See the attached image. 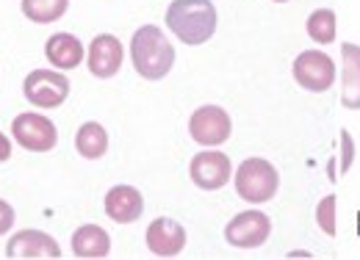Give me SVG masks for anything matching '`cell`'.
Wrapping results in <instances>:
<instances>
[{
	"mask_svg": "<svg viewBox=\"0 0 360 260\" xmlns=\"http://www.w3.org/2000/svg\"><path fill=\"white\" fill-rule=\"evenodd\" d=\"M131 58L144 81H161L175 64V47L155 25H141L131 39Z\"/></svg>",
	"mask_w": 360,
	"mask_h": 260,
	"instance_id": "1",
	"label": "cell"
},
{
	"mask_svg": "<svg viewBox=\"0 0 360 260\" xmlns=\"http://www.w3.org/2000/svg\"><path fill=\"white\" fill-rule=\"evenodd\" d=\"M167 25L183 44H205L217 31V8L211 0H172Z\"/></svg>",
	"mask_w": 360,
	"mask_h": 260,
	"instance_id": "2",
	"label": "cell"
},
{
	"mask_svg": "<svg viewBox=\"0 0 360 260\" xmlns=\"http://www.w3.org/2000/svg\"><path fill=\"white\" fill-rule=\"evenodd\" d=\"M280 188V177L277 169L264 158H247L238 169H236V191L241 200L258 205V202H269L274 200Z\"/></svg>",
	"mask_w": 360,
	"mask_h": 260,
	"instance_id": "3",
	"label": "cell"
},
{
	"mask_svg": "<svg viewBox=\"0 0 360 260\" xmlns=\"http://www.w3.org/2000/svg\"><path fill=\"white\" fill-rule=\"evenodd\" d=\"M22 91H25V100L37 108H58L70 97V81L67 75L53 70H34L25 78Z\"/></svg>",
	"mask_w": 360,
	"mask_h": 260,
	"instance_id": "4",
	"label": "cell"
},
{
	"mask_svg": "<svg viewBox=\"0 0 360 260\" xmlns=\"http://www.w3.org/2000/svg\"><path fill=\"white\" fill-rule=\"evenodd\" d=\"M294 81L308 91H327L335 81V64L321 50H305L294 58Z\"/></svg>",
	"mask_w": 360,
	"mask_h": 260,
	"instance_id": "5",
	"label": "cell"
},
{
	"mask_svg": "<svg viewBox=\"0 0 360 260\" xmlns=\"http://www.w3.org/2000/svg\"><path fill=\"white\" fill-rule=\"evenodd\" d=\"M11 133H14L17 144L25 147V150H31V152H47V150H53L56 141H58L56 125H53L47 117H42V114H31V111L14 117Z\"/></svg>",
	"mask_w": 360,
	"mask_h": 260,
	"instance_id": "6",
	"label": "cell"
},
{
	"mask_svg": "<svg viewBox=\"0 0 360 260\" xmlns=\"http://www.w3.org/2000/svg\"><path fill=\"white\" fill-rule=\"evenodd\" d=\"M188 133L197 144H205V147H217V144H225L230 138V117H227L225 108L219 105H202L191 114L188 119Z\"/></svg>",
	"mask_w": 360,
	"mask_h": 260,
	"instance_id": "7",
	"label": "cell"
},
{
	"mask_svg": "<svg viewBox=\"0 0 360 260\" xmlns=\"http://www.w3.org/2000/svg\"><path fill=\"white\" fill-rule=\"evenodd\" d=\"M271 233V221L261 211H244L233 219L225 227L227 244L238 247V249H255L261 244H266Z\"/></svg>",
	"mask_w": 360,
	"mask_h": 260,
	"instance_id": "8",
	"label": "cell"
},
{
	"mask_svg": "<svg viewBox=\"0 0 360 260\" xmlns=\"http://www.w3.org/2000/svg\"><path fill=\"white\" fill-rule=\"evenodd\" d=\"M230 172H233V167H230V158L225 152H208V150L197 152L191 158V167H188L194 186H200L205 191H217V188L227 186Z\"/></svg>",
	"mask_w": 360,
	"mask_h": 260,
	"instance_id": "9",
	"label": "cell"
},
{
	"mask_svg": "<svg viewBox=\"0 0 360 260\" xmlns=\"http://www.w3.org/2000/svg\"><path fill=\"white\" fill-rule=\"evenodd\" d=\"M6 258L28 260V258H61V249L53 235L42 230H20L6 244Z\"/></svg>",
	"mask_w": 360,
	"mask_h": 260,
	"instance_id": "10",
	"label": "cell"
},
{
	"mask_svg": "<svg viewBox=\"0 0 360 260\" xmlns=\"http://www.w3.org/2000/svg\"><path fill=\"white\" fill-rule=\"evenodd\" d=\"M147 247L158 258H175V255H180L183 247H186V230H183V224L167 216L155 219L147 227Z\"/></svg>",
	"mask_w": 360,
	"mask_h": 260,
	"instance_id": "11",
	"label": "cell"
},
{
	"mask_svg": "<svg viewBox=\"0 0 360 260\" xmlns=\"http://www.w3.org/2000/svg\"><path fill=\"white\" fill-rule=\"evenodd\" d=\"M122 67V42L111 34H100L91 39L89 70L94 78H114Z\"/></svg>",
	"mask_w": 360,
	"mask_h": 260,
	"instance_id": "12",
	"label": "cell"
},
{
	"mask_svg": "<svg viewBox=\"0 0 360 260\" xmlns=\"http://www.w3.org/2000/svg\"><path fill=\"white\" fill-rule=\"evenodd\" d=\"M141 211H144V200L134 186H114L105 194V214L117 224H131L141 216Z\"/></svg>",
	"mask_w": 360,
	"mask_h": 260,
	"instance_id": "13",
	"label": "cell"
},
{
	"mask_svg": "<svg viewBox=\"0 0 360 260\" xmlns=\"http://www.w3.org/2000/svg\"><path fill=\"white\" fill-rule=\"evenodd\" d=\"M45 56L58 70H75L84 61V44L72 34H53L45 44Z\"/></svg>",
	"mask_w": 360,
	"mask_h": 260,
	"instance_id": "14",
	"label": "cell"
},
{
	"mask_svg": "<svg viewBox=\"0 0 360 260\" xmlns=\"http://www.w3.org/2000/svg\"><path fill=\"white\" fill-rule=\"evenodd\" d=\"M344 75H341V103L347 108H360V47L341 44Z\"/></svg>",
	"mask_w": 360,
	"mask_h": 260,
	"instance_id": "15",
	"label": "cell"
},
{
	"mask_svg": "<svg viewBox=\"0 0 360 260\" xmlns=\"http://www.w3.org/2000/svg\"><path fill=\"white\" fill-rule=\"evenodd\" d=\"M111 252V238L103 227L84 224L72 233V255L75 258H105Z\"/></svg>",
	"mask_w": 360,
	"mask_h": 260,
	"instance_id": "16",
	"label": "cell"
},
{
	"mask_svg": "<svg viewBox=\"0 0 360 260\" xmlns=\"http://www.w3.org/2000/svg\"><path fill=\"white\" fill-rule=\"evenodd\" d=\"M75 147L89 161L103 158L105 150H108V133H105L103 125H97V122H86V125H81L78 133H75Z\"/></svg>",
	"mask_w": 360,
	"mask_h": 260,
	"instance_id": "17",
	"label": "cell"
},
{
	"mask_svg": "<svg viewBox=\"0 0 360 260\" xmlns=\"http://www.w3.org/2000/svg\"><path fill=\"white\" fill-rule=\"evenodd\" d=\"M70 0H22V14L37 22V25H47L64 17Z\"/></svg>",
	"mask_w": 360,
	"mask_h": 260,
	"instance_id": "18",
	"label": "cell"
},
{
	"mask_svg": "<svg viewBox=\"0 0 360 260\" xmlns=\"http://www.w3.org/2000/svg\"><path fill=\"white\" fill-rule=\"evenodd\" d=\"M308 34L316 44H330L335 39V11L333 8H316L308 17Z\"/></svg>",
	"mask_w": 360,
	"mask_h": 260,
	"instance_id": "19",
	"label": "cell"
},
{
	"mask_svg": "<svg viewBox=\"0 0 360 260\" xmlns=\"http://www.w3.org/2000/svg\"><path fill=\"white\" fill-rule=\"evenodd\" d=\"M316 221H319V227H321L327 235H335V197H333V194L319 202Z\"/></svg>",
	"mask_w": 360,
	"mask_h": 260,
	"instance_id": "20",
	"label": "cell"
},
{
	"mask_svg": "<svg viewBox=\"0 0 360 260\" xmlns=\"http://www.w3.org/2000/svg\"><path fill=\"white\" fill-rule=\"evenodd\" d=\"M11 224H14V208L6 200H0V235H6L11 230Z\"/></svg>",
	"mask_w": 360,
	"mask_h": 260,
	"instance_id": "21",
	"label": "cell"
},
{
	"mask_svg": "<svg viewBox=\"0 0 360 260\" xmlns=\"http://www.w3.org/2000/svg\"><path fill=\"white\" fill-rule=\"evenodd\" d=\"M11 158V141L6 133H0V161H8Z\"/></svg>",
	"mask_w": 360,
	"mask_h": 260,
	"instance_id": "22",
	"label": "cell"
},
{
	"mask_svg": "<svg viewBox=\"0 0 360 260\" xmlns=\"http://www.w3.org/2000/svg\"><path fill=\"white\" fill-rule=\"evenodd\" d=\"M358 235H360V214H358Z\"/></svg>",
	"mask_w": 360,
	"mask_h": 260,
	"instance_id": "23",
	"label": "cell"
},
{
	"mask_svg": "<svg viewBox=\"0 0 360 260\" xmlns=\"http://www.w3.org/2000/svg\"><path fill=\"white\" fill-rule=\"evenodd\" d=\"M274 3H285V0H274Z\"/></svg>",
	"mask_w": 360,
	"mask_h": 260,
	"instance_id": "24",
	"label": "cell"
}]
</instances>
